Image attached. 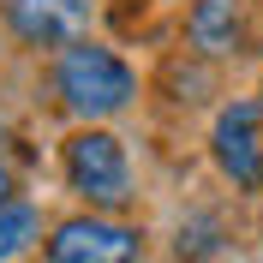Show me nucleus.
Masks as SVG:
<instances>
[{"label":"nucleus","instance_id":"nucleus-1","mask_svg":"<svg viewBox=\"0 0 263 263\" xmlns=\"http://www.w3.org/2000/svg\"><path fill=\"white\" fill-rule=\"evenodd\" d=\"M54 90H60V102L78 120H108V114H120V108L138 96V72H132L114 48L66 42L60 66H54Z\"/></svg>","mask_w":263,"mask_h":263},{"label":"nucleus","instance_id":"nucleus-2","mask_svg":"<svg viewBox=\"0 0 263 263\" xmlns=\"http://www.w3.org/2000/svg\"><path fill=\"white\" fill-rule=\"evenodd\" d=\"M60 167H66V185L84 192L90 203H126L132 192V167H126V144L102 126H84L60 144Z\"/></svg>","mask_w":263,"mask_h":263},{"label":"nucleus","instance_id":"nucleus-3","mask_svg":"<svg viewBox=\"0 0 263 263\" xmlns=\"http://www.w3.org/2000/svg\"><path fill=\"white\" fill-rule=\"evenodd\" d=\"M210 149H215V167L239 192H263V108L257 102H228L215 114Z\"/></svg>","mask_w":263,"mask_h":263},{"label":"nucleus","instance_id":"nucleus-4","mask_svg":"<svg viewBox=\"0 0 263 263\" xmlns=\"http://www.w3.org/2000/svg\"><path fill=\"white\" fill-rule=\"evenodd\" d=\"M138 228L114 215H72L48 233V263H138Z\"/></svg>","mask_w":263,"mask_h":263},{"label":"nucleus","instance_id":"nucleus-5","mask_svg":"<svg viewBox=\"0 0 263 263\" xmlns=\"http://www.w3.org/2000/svg\"><path fill=\"white\" fill-rule=\"evenodd\" d=\"M185 30H192V48L233 54L239 48V6H233V0H197L192 18H185Z\"/></svg>","mask_w":263,"mask_h":263},{"label":"nucleus","instance_id":"nucleus-6","mask_svg":"<svg viewBox=\"0 0 263 263\" xmlns=\"http://www.w3.org/2000/svg\"><path fill=\"white\" fill-rule=\"evenodd\" d=\"M6 24H12L24 42H66L72 18H66V0H6Z\"/></svg>","mask_w":263,"mask_h":263},{"label":"nucleus","instance_id":"nucleus-7","mask_svg":"<svg viewBox=\"0 0 263 263\" xmlns=\"http://www.w3.org/2000/svg\"><path fill=\"white\" fill-rule=\"evenodd\" d=\"M36 233H42V221H36V210L24 203V197L0 203V263H6V257H18L24 246H36Z\"/></svg>","mask_w":263,"mask_h":263},{"label":"nucleus","instance_id":"nucleus-8","mask_svg":"<svg viewBox=\"0 0 263 263\" xmlns=\"http://www.w3.org/2000/svg\"><path fill=\"white\" fill-rule=\"evenodd\" d=\"M0 203H12V174L0 167Z\"/></svg>","mask_w":263,"mask_h":263},{"label":"nucleus","instance_id":"nucleus-9","mask_svg":"<svg viewBox=\"0 0 263 263\" xmlns=\"http://www.w3.org/2000/svg\"><path fill=\"white\" fill-rule=\"evenodd\" d=\"M66 6H72V0H66Z\"/></svg>","mask_w":263,"mask_h":263}]
</instances>
